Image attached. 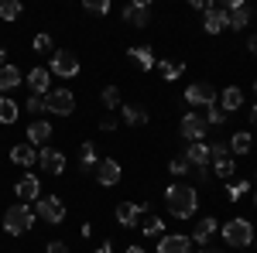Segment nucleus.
Masks as SVG:
<instances>
[{
  "label": "nucleus",
  "mask_w": 257,
  "mask_h": 253,
  "mask_svg": "<svg viewBox=\"0 0 257 253\" xmlns=\"http://www.w3.org/2000/svg\"><path fill=\"white\" fill-rule=\"evenodd\" d=\"M209 164H213V171H216L223 181H230L233 178V154H230V147H223V144H213L209 147Z\"/></svg>",
  "instance_id": "obj_6"
},
{
  "label": "nucleus",
  "mask_w": 257,
  "mask_h": 253,
  "mask_svg": "<svg viewBox=\"0 0 257 253\" xmlns=\"http://www.w3.org/2000/svg\"><path fill=\"white\" fill-rule=\"evenodd\" d=\"M38 164L48 171V175H62V171H65V154L55 151V147H41L38 151Z\"/></svg>",
  "instance_id": "obj_13"
},
{
  "label": "nucleus",
  "mask_w": 257,
  "mask_h": 253,
  "mask_svg": "<svg viewBox=\"0 0 257 253\" xmlns=\"http://www.w3.org/2000/svg\"><path fill=\"white\" fill-rule=\"evenodd\" d=\"M209 123H213V127H219V123H226V113H223L219 106H209V113H206V127H209Z\"/></svg>",
  "instance_id": "obj_35"
},
{
  "label": "nucleus",
  "mask_w": 257,
  "mask_h": 253,
  "mask_svg": "<svg viewBox=\"0 0 257 253\" xmlns=\"http://www.w3.org/2000/svg\"><path fill=\"white\" fill-rule=\"evenodd\" d=\"M11 161L14 164H21V168H31V164H38V151H35V144H14L11 147Z\"/></svg>",
  "instance_id": "obj_18"
},
{
  "label": "nucleus",
  "mask_w": 257,
  "mask_h": 253,
  "mask_svg": "<svg viewBox=\"0 0 257 253\" xmlns=\"http://www.w3.org/2000/svg\"><path fill=\"white\" fill-rule=\"evenodd\" d=\"M18 117H21V106L14 99L0 96V123H18Z\"/></svg>",
  "instance_id": "obj_27"
},
{
  "label": "nucleus",
  "mask_w": 257,
  "mask_h": 253,
  "mask_svg": "<svg viewBox=\"0 0 257 253\" xmlns=\"http://www.w3.org/2000/svg\"><path fill=\"white\" fill-rule=\"evenodd\" d=\"M45 253H69V246H65L62 239H52V243L45 246Z\"/></svg>",
  "instance_id": "obj_40"
},
{
  "label": "nucleus",
  "mask_w": 257,
  "mask_h": 253,
  "mask_svg": "<svg viewBox=\"0 0 257 253\" xmlns=\"http://www.w3.org/2000/svg\"><path fill=\"white\" fill-rule=\"evenodd\" d=\"M38 192H41V181H38L35 175H24V178L18 181V185H14V195H18V198L24 202V205H28L31 198H41Z\"/></svg>",
  "instance_id": "obj_17"
},
{
  "label": "nucleus",
  "mask_w": 257,
  "mask_h": 253,
  "mask_svg": "<svg viewBox=\"0 0 257 253\" xmlns=\"http://www.w3.org/2000/svg\"><path fill=\"white\" fill-rule=\"evenodd\" d=\"M48 79H52L48 69H31V72H28V89H31V96H48Z\"/></svg>",
  "instance_id": "obj_19"
},
{
  "label": "nucleus",
  "mask_w": 257,
  "mask_h": 253,
  "mask_svg": "<svg viewBox=\"0 0 257 253\" xmlns=\"http://www.w3.org/2000/svg\"><path fill=\"white\" fill-rule=\"evenodd\" d=\"M0 18H4V21L21 18V4H18V0H0Z\"/></svg>",
  "instance_id": "obj_31"
},
{
  "label": "nucleus",
  "mask_w": 257,
  "mask_h": 253,
  "mask_svg": "<svg viewBox=\"0 0 257 253\" xmlns=\"http://www.w3.org/2000/svg\"><path fill=\"white\" fill-rule=\"evenodd\" d=\"M178 127H182V137H185L189 144H202V137H206V120H202V117H196V113H185Z\"/></svg>",
  "instance_id": "obj_11"
},
{
  "label": "nucleus",
  "mask_w": 257,
  "mask_h": 253,
  "mask_svg": "<svg viewBox=\"0 0 257 253\" xmlns=\"http://www.w3.org/2000/svg\"><path fill=\"white\" fill-rule=\"evenodd\" d=\"M4 59H7V52H4V48H0V69H4Z\"/></svg>",
  "instance_id": "obj_45"
},
{
  "label": "nucleus",
  "mask_w": 257,
  "mask_h": 253,
  "mask_svg": "<svg viewBox=\"0 0 257 253\" xmlns=\"http://www.w3.org/2000/svg\"><path fill=\"white\" fill-rule=\"evenodd\" d=\"M250 113H254V123H257V106H254V110H250Z\"/></svg>",
  "instance_id": "obj_46"
},
{
  "label": "nucleus",
  "mask_w": 257,
  "mask_h": 253,
  "mask_svg": "<svg viewBox=\"0 0 257 253\" xmlns=\"http://www.w3.org/2000/svg\"><path fill=\"white\" fill-rule=\"evenodd\" d=\"M216 229H219V219H213V215L199 219V222H196V229H192V246L206 250V246H209V239L216 236Z\"/></svg>",
  "instance_id": "obj_10"
},
{
  "label": "nucleus",
  "mask_w": 257,
  "mask_h": 253,
  "mask_svg": "<svg viewBox=\"0 0 257 253\" xmlns=\"http://www.w3.org/2000/svg\"><path fill=\"white\" fill-rule=\"evenodd\" d=\"M250 52H254V55H257V35H254V38H250Z\"/></svg>",
  "instance_id": "obj_44"
},
{
  "label": "nucleus",
  "mask_w": 257,
  "mask_h": 253,
  "mask_svg": "<svg viewBox=\"0 0 257 253\" xmlns=\"http://www.w3.org/2000/svg\"><path fill=\"white\" fill-rule=\"evenodd\" d=\"M31 226H35V209H28L24 202L11 205V209L4 212V229H7L11 236H24Z\"/></svg>",
  "instance_id": "obj_2"
},
{
  "label": "nucleus",
  "mask_w": 257,
  "mask_h": 253,
  "mask_svg": "<svg viewBox=\"0 0 257 253\" xmlns=\"http://www.w3.org/2000/svg\"><path fill=\"white\" fill-rule=\"evenodd\" d=\"M254 181H257V178H254Z\"/></svg>",
  "instance_id": "obj_50"
},
{
  "label": "nucleus",
  "mask_w": 257,
  "mask_h": 253,
  "mask_svg": "<svg viewBox=\"0 0 257 253\" xmlns=\"http://www.w3.org/2000/svg\"><path fill=\"white\" fill-rule=\"evenodd\" d=\"M120 117L127 127H144L148 123V110L144 106H120Z\"/></svg>",
  "instance_id": "obj_26"
},
{
  "label": "nucleus",
  "mask_w": 257,
  "mask_h": 253,
  "mask_svg": "<svg viewBox=\"0 0 257 253\" xmlns=\"http://www.w3.org/2000/svg\"><path fill=\"white\" fill-rule=\"evenodd\" d=\"M254 93H257V82H254Z\"/></svg>",
  "instance_id": "obj_49"
},
{
  "label": "nucleus",
  "mask_w": 257,
  "mask_h": 253,
  "mask_svg": "<svg viewBox=\"0 0 257 253\" xmlns=\"http://www.w3.org/2000/svg\"><path fill=\"white\" fill-rule=\"evenodd\" d=\"M35 219H45V222H52V226L65 222V202H62V198H55V195L38 198V205H35Z\"/></svg>",
  "instance_id": "obj_4"
},
{
  "label": "nucleus",
  "mask_w": 257,
  "mask_h": 253,
  "mask_svg": "<svg viewBox=\"0 0 257 253\" xmlns=\"http://www.w3.org/2000/svg\"><path fill=\"white\" fill-rule=\"evenodd\" d=\"M182 157L189 161V168H206V164H209V147H206V144H189Z\"/></svg>",
  "instance_id": "obj_23"
},
{
  "label": "nucleus",
  "mask_w": 257,
  "mask_h": 253,
  "mask_svg": "<svg viewBox=\"0 0 257 253\" xmlns=\"http://www.w3.org/2000/svg\"><path fill=\"white\" fill-rule=\"evenodd\" d=\"M103 106L106 110H120V89L117 86H106L103 89Z\"/></svg>",
  "instance_id": "obj_32"
},
{
  "label": "nucleus",
  "mask_w": 257,
  "mask_h": 253,
  "mask_svg": "<svg viewBox=\"0 0 257 253\" xmlns=\"http://www.w3.org/2000/svg\"><path fill=\"white\" fill-rule=\"evenodd\" d=\"M138 215H141L138 202H120L117 205V222L123 226V229H134V226H138Z\"/></svg>",
  "instance_id": "obj_20"
},
{
  "label": "nucleus",
  "mask_w": 257,
  "mask_h": 253,
  "mask_svg": "<svg viewBox=\"0 0 257 253\" xmlns=\"http://www.w3.org/2000/svg\"><path fill=\"white\" fill-rule=\"evenodd\" d=\"M48 72H55V76H62V79H72V76H79V59L72 55V52H55L52 55V69Z\"/></svg>",
  "instance_id": "obj_9"
},
{
  "label": "nucleus",
  "mask_w": 257,
  "mask_h": 253,
  "mask_svg": "<svg viewBox=\"0 0 257 253\" xmlns=\"http://www.w3.org/2000/svg\"><path fill=\"white\" fill-rule=\"evenodd\" d=\"M45 110L55 113V117H69V113L76 110V96H72L69 89H48V96H45Z\"/></svg>",
  "instance_id": "obj_5"
},
{
  "label": "nucleus",
  "mask_w": 257,
  "mask_h": 253,
  "mask_svg": "<svg viewBox=\"0 0 257 253\" xmlns=\"http://www.w3.org/2000/svg\"><path fill=\"white\" fill-rule=\"evenodd\" d=\"M243 192H250V185H247V181H233V185L226 188V198H230V202H237Z\"/></svg>",
  "instance_id": "obj_34"
},
{
  "label": "nucleus",
  "mask_w": 257,
  "mask_h": 253,
  "mask_svg": "<svg viewBox=\"0 0 257 253\" xmlns=\"http://www.w3.org/2000/svg\"><path fill=\"white\" fill-rule=\"evenodd\" d=\"M161 229H165V219H158V215H151L144 222V236H161Z\"/></svg>",
  "instance_id": "obj_33"
},
{
  "label": "nucleus",
  "mask_w": 257,
  "mask_h": 253,
  "mask_svg": "<svg viewBox=\"0 0 257 253\" xmlns=\"http://www.w3.org/2000/svg\"><path fill=\"white\" fill-rule=\"evenodd\" d=\"M196 253H216V250H196Z\"/></svg>",
  "instance_id": "obj_47"
},
{
  "label": "nucleus",
  "mask_w": 257,
  "mask_h": 253,
  "mask_svg": "<svg viewBox=\"0 0 257 253\" xmlns=\"http://www.w3.org/2000/svg\"><path fill=\"white\" fill-rule=\"evenodd\" d=\"M113 127H117V120H113V117L99 120V130H106V134H110V130H113Z\"/></svg>",
  "instance_id": "obj_41"
},
{
  "label": "nucleus",
  "mask_w": 257,
  "mask_h": 253,
  "mask_svg": "<svg viewBox=\"0 0 257 253\" xmlns=\"http://www.w3.org/2000/svg\"><path fill=\"white\" fill-rule=\"evenodd\" d=\"M131 59L138 62V69H144V72H148V69H155V52H151L148 45H141V48H131Z\"/></svg>",
  "instance_id": "obj_28"
},
{
  "label": "nucleus",
  "mask_w": 257,
  "mask_h": 253,
  "mask_svg": "<svg viewBox=\"0 0 257 253\" xmlns=\"http://www.w3.org/2000/svg\"><path fill=\"white\" fill-rule=\"evenodd\" d=\"M168 171H172V175H175V178L189 175V161H185V157H175V161L168 164Z\"/></svg>",
  "instance_id": "obj_36"
},
{
  "label": "nucleus",
  "mask_w": 257,
  "mask_h": 253,
  "mask_svg": "<svg viewBox=\"0 0 257 253\" xmlns=\"http://www.w3.org/2000/svg\"><path fill=\"white\" fill-rule=\"evenodd\" d=\"M35 52H52V38L48 35H38L35 38Z\"/></svg>",
  "instance_id": "obj_39"
},
{
  "label": "nucleus",
  "mask_w": 257,
  "mask_h": 253,
  "mask_svg": "<svg viewBox=\"0 0 257 253\" xmlns=\"http://www.w3.org/2000/svg\"><path fill=\"white\" fill-rule=\"evenodd\" d=\"M240 106H243V93H240L237 86H226V89H223V96H219V110L230 117V113L240 110Z\"/></svg>",
  "instance_id": "obj_22"
},
{
  "label": "nucleus",
  "mask_w": 257,
  "mask_h": 253,
  "mask_svg": "<svg viewBox=\"0 0 257 253\" xmlns=\"http://www.w3.org/2000/svg\"><path fill=\"white\" fill-rule=\"evenodd\" d=\"M28 144H48V137H52V123L48 120H35L31 127H28Z\"/></svg>",
  "instance_id": "obj_24"
},
{
  "label": "nucleus",
  "mask_w": 257,
  "mask_h": 253,
  "mask_svg": "<svg viewBox=\"0 0 257 253\" xmlns=\"http://www.w3.org/2000/svg\"><path fill=\"white\" fill-rule=\"evenodd\" d=\"M185 103H189V106H213V103H216L213 82H192V86L185 89Z\"/></svg>",
  "instance_id": "obj_8"
},
{
  "label": "nucleus",
  "mask_w": 257,
  "mask_h": 253,
  "mask_svg": "<svg viewBox=\"0 0 257 253\" xmlns=\"http://www.w3.org/2000/svg\"><path fill=\"white\" fill-rule=\"evenodd\" d=\"M21 82H24V76H21L18 65H4V69H0V96L11 93V89H18Z\"/></svg>",
  "instance_id": "obj_21"
},
{
  "label": "nucleus",
  "mask_w": 257,
  "mask_h": 253,
  "mask_svg": "<svg viewBox=\"0 0 257 253\" xmlns=\"http://www.w3.org/2000/svg\"><path fill=\"white\" fill-rule=\"evenodd\" d=\"M82 7L93 11V14H110V4H106V0H86Z\"/></svg>",
  "instance_id": "obj_38"
},
{
  "label": "nucleus",
  "mask_w": 257,
  "mask_h": 253,
  "mask_svg": "<svg viewBox=\"0 0 257 253\" xmlns=\"http://www.w3.org/2000/svg\"><path fill=\"white\" fill-rule=\"evenodd\" d=\"M148 18H151V4H148V0H138V4H127V7H123V21H127L131 28H144Z\"/></svg>",
  "instance_id": "obj_14"
},
{
  "label": "nucleus",
  "mask_w": 257,
  "mask_h": 253,
  "mask_svg": "<svg viewBox=\"0 0 257 253\" xmlns=\"http://www.w3.org/2000/svg\"><path fill=\"white\" fill-rule=\"evenodd\" d=\"M79 168H82V175H86V171H96V168H99L96 144H82V147H79Z\"/></svg>",
  "instance_id": "obj_25"
},
{
  "label": "nucleus",
  "mask_w": 257,
  "mask_h": 253,
  "mask_svg": "<svg viewBox=\"0 0 257 253\" xmlns=\"http://www.w3.org/2000/svg\"><path fill=\"white\" fill-rule=\"evenodd\" d=\"M120 178H123V168H120V161H113V157H106V161H99V168H96V181L103 185V188H110V185H117Z\"/></svg>",
  "instance_id": "obj_12"
},
{
  "label": "nucleus",
  "mask_w": 257,
  "mask_h": 253,
  "mask_svg": "<svg viewBox=\"0 0 257 253\" xmlns=\"http://www.w3.org/2000/svg\"><path fill=\"white\" fill-rule=\"evenodd\" d=\"M223 243L226 246H237V250H243V246H250L254 243V226H250V219H230L226 226H223Z\"/></svg>",
  "instance_id": "obj_3"
},
{
  "label": "nucleus",
  "mask_w": 257,
  "mask_h": 253,
  "mask_svg": "<svg viewBox=\"0 0 257 253\" xmlns=\"http://www.w3.org/2000/svg\"><path fill=\"white\" fill-rule=\"evenodd\" d=\"M165 209L175 215V219H192L199 209V192L185 181H175L165 188Z\"/></svg>",
  "instance_id": "obj_1"
},
{
  "label": "nucleus",
  "mask_w": 257,
  "mask_h": 253,
  "mask_svg": "<svg viewBox=\"0 0 257 253\" xmlns=\"http://www.w3.org/2000/svg\"><path fill=\"white\" fill-rule=\"evenodd\" d=\"M93 253H113V243L106 239V243H103V246H96V250H93Z\"/></svg>",
  "instance_id": "obj_42"
},
{
  "label": "nucleus",
  "mask_w": 257,
  "mask_h": 253,
  "mask_svg": "<svg viewBox=\"0 0 257 253\" xmlns=\"http://www.w3.org/2000/svg\"><path fill=\"white\" fill-rule=\"evenodd\" d=\"M28 113H48L45 110V96H28V106H24Z\"/></svg>",
  "instance_id": "obj_37"
},
{
  "label": "nucleus",
  "mask_w": 257,
  "mask_h": 253,
  "mask_svg": "<svg viewBox=\"0 0 257 253\" xmlns=\"http://www.w3.org/2000/svg\"><path fill=\"white\" fill-rule=\"evenodd\" d=\"M155 69H158V72L168 79V82H172V79H178L182 72H185V65H182V62H155Z\"/></svg>",
  "instance_id": "obj_30"
},
{
  "label": "nucleus",
  "mask_w": 257,
  "mask_h": 253,
  "mask_svg": "<svg viewBox=\"0 0 257 253\" xmlns=\"http://www.w3.org/2000/svg\"><path fill=\"white\" fill-rule=\"evenodd\" d=\"M158 253H192V239L182 236V233L161 236V239H158Z\"/></svg>",
  "instance_id": "obj_16"
},
{
  "label": "nucleus",
  "mask_w": 257,
  "mask_h": 253,
  "mask_svg": "<svg viewBox=\"0 0 257 253\" xmlns=\"http://www.w3.org/2000/svg\"><path fill=\"white\" fill-rule=\"evenodd\" d=\"M123 253H144V246H127Z\"/></svg>",
  "instance_id": "obj_43"
},
{
  "label": "nucleus",
  "mask_w": 257,
  "mask_h": 253,
  "mask_svg": "<svg viewBox=\"0 0 257 253\" xmlns=\"http://www.w3.org/2000/svg\"><path fill=\"white\" fill-rule=\"evenodd\" d=\"M226 28H230V21H226L223 4H209V7L202 11V31H206V35H219V31H226Z\"/></svg>",
  "instance_id": "obj_7"
},
{
  "label": "nucleus",
  "mask_w": 257,
  "mask_h": 253,
  "mask_svg": "<svg viewBox=\"0 0 257 253\" xmlns=\"http://www.w3.org/2000/svg\"><path fill=\"white\" fill-rule=\"evenodd\" d=\"M254 205H257V195H254Z\"/></svg>",
  "instance_id": "obj_48"
},
{
  "label": "nucleus",
  "mask_w": 257,
  "mask_h": 253,
  "mask_svg": "<svg viewBox=\"0 0 257 253\" xmlns=\"http://www.w3.org/2000/svg\"><path fill=\"white\" fill-rule=\"evenodd\" d=\"M223 11H226L230 28H247V21H250V7H247L243 0H230V4H223Z\"/></svg>",
  "instance_id": "obj_15"
},
{
  "label": "nucleus",
  "mask_w": 257,
  "mask_h": 253,
  "mask_svg": "<svg viewBox=\"0 0 257 253\" xmlns=\"http://www.w3.org/2000/svg\"><path fill=\"white\" fill-rule=\"evenodd\" d=\"M250 144H254L250 134H247V130H240V134L230 137V144H226V147H230V154H247V151H250Z\"/></svg>",
  "instance_id": "obj_29"
}]
</instances>
